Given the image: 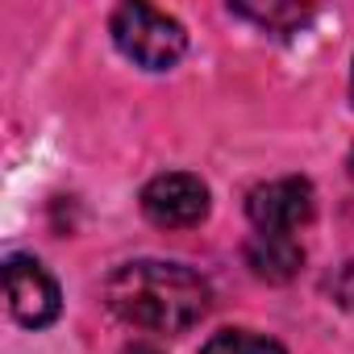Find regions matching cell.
I'll list each match as a JSON object with an SVG mask.
<instances>
[{
  "label": "cell",
  "instance_id": "cell-1",
  "mask_svg": "<svg viewBox=\"0 0 354 354\" xmlns=\"http://www.w3.org/2000/svg\"><path fill=\"white\" fill-rule=\"evenodd\" d=\"M104 304L133 329L188 333L213 308V283L175 259H129L109 271Z\"/></svg>",
  "mask_w": 354,
  "mask_h": 354
},
{
  "label": "cell",
  "instance_id": "cell-2",
  "mask_svg": "<svg viewBox=\"0 0 354 354\" xmlns=\"http://www.w3.org/2000/svg\"><path fill=\"white\" fill-rule=\"evenodd\" d=\"M109 38L121 50V59H129L142 71H171L180 67V59L188 55V30L180 17H171L167 9L142 5V0H125L109 17Z\"/></svg>",
  "mask_w": 354,
  "mask_h": 354
},
{
  "label": "cell",
  "instance_id": "cell-3",
  "mask_svg": "<svg viewBox=\"0 0 354 354\" xmlns=\"http://www.w3.org/2000/svg\"><path fill=\"white\" fill-rule=\"evenodd\" d=\"M138 205L158 230H196L213 209V192L196 171H158L154 180H146Z\"/></svg>",
  "mask_w": 354,
  "mask_h": 354
},
{
  "label": "cell",
  "instance_id": "cell-4",
  "mask_svg": "<svg viewBox=\"0 0 354 354\" xmlns=\"http://www.w3.org/2000/svg\"><path fill=\"white\" fill-rule=\"evenodd\" d=\"M5 296H9L13 321L30 333H42L63 317V288L46 271V263L34 254H9L5 259Z\"/></svg>",
  "mask_w": 354,
  "mask_h": 354
},
{
  "label": "cell",
  "instance_id": "cell-5",
  "mask_svg": "<svg viewBox=\"0 0 354 354\" xmlns=\"http://www.w3.org/2000/svg\"><path fill=\"white\" fill-rule=\"evenodd\" d=\"M246 217L254 234H292L317 217V188L304 175H279V180L254 184L246 192Z\"/></svg>",
  "mask_w": 354,
  "mask_h": 354
},
{
  "label": "cell",
  "instance_id": "cell-6",
  "mask_svg": "<svg viewBox=\"0 0 354 354\" xmlns=\"http://www.w3.org/2000/svg\"><path fill=\"white\" fill-rule=\"evenodd\" d=\"M242 259L263 283H292L304 271V246L292 234H254L242 246Z\"/></svg>",
  "mask_w": 354,
  "mask_h": 354
},
{
  "label": "cell",
  "instance_id": "cell-7",
  "mask_svg": "<svg viewBox=\"0 0 354 354\" xmlns=\"http://www.w3.org/2000/svg\"><path fill=\"white\" fill-rule=\"evenodd\" d=\"M230 17L254 26L271 38H292L313 21V5H292V0H230Z\"/></svg>",
  "mask_w": 354,
  "mask_h": 354
},
{
  "label": "cell",
  "instance_id": "cell-8",
  "mask_svg": "<svg viewBox=\"0 0 354 354\" xmlns=\"http://www.w3.org/2000/svg\"><path fill=\"white\" fill-rule=\"evenodd\" d=\"M201 354H288V350H283V342H275L259 329H221L201 346Z\"/></svg>",
  "mask_w": 354,
  "mask_h": 354
},
{
  "label": "cell",
  "instance_id": "cell-9",
  "mask_svg": "<svg viewBox=\"0 0 354 354\" xmlns=\"http://www.w3.org/2000/svg\"><path fill=\"white\" fill-rule=\"evenodd\" d=\"M329 300L337 304V308H346V313H354V259L350 263H342L333 275H329Z\"/></svg>",
  "mask_w": 354,
  "mask_h": 354
},
{
  "label": "cell",
  "instance_id": "cell-10",
  "mask_svg": "<svg viewBox=\"0 0 354 354\" xmlns=\"http://www.w3.org/2000/svg\"><path fill=\"white\" fill-rule=\"evenodd\" d=\"M125 354H162V350H154V346H129Z\"/></svg>",
  "mask_w": 354,
  "mask_h": 354
},
{
  "label": "cell",
  "instance_id": "cell-11",
  "mask_svg": "<svg viewBox=\"0 0 354 354\" xmlns=\"http://www.w3.org/2000/svg\"><path fill=\"white\" fill-rule=\"evenodd\" d=\"M346 175L354 180V146H350V154H346Z\"/></svg>",
  "mask_w": 354,
  "mask_h": 354
},
{
  "label": "cell",
  "instance_id": "cell-12",
  "mask_svg": "<svg viewBox=\"0 0 354 354\" xmlns=\"http://www.w3.org/2000/svg\"><path fill=\"white\" fill-rule=\"evenodd\" d=\"M350 104H354V59H350Z\"/></svg>",
  "mask_w": 354,
  "mask_h": 354
}]
</instances>
